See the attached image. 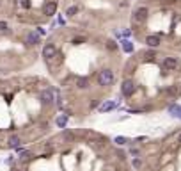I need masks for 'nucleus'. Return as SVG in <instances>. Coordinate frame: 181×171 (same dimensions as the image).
Returning a JSON list of instances; mask_svg holds the SVG:
<instances>
[{"label": "nucleus", "instance_id": "1", "mask_svg": "<svg viewBox=\"0 0 181 171\" xmlns=\"http://www.w3.org/2000/svg\"><path fill=\"white\" fill-rule=\"evenodd\" d=\"M98 84L103 86V87L112 86L114 84V73H112V70H101L100 73H98Z\"/></svg>", "mask_w": 181, "mask_h": 171}, {"label": "nucleus", "instance_id": "2", "mask_svg": "<svg viewBox=\"0 0 181 171\" xmlns=\"http://www.w3.org/2000/svg\"><path fill=\"white\" fill-rule=\"evenodd\" d=\"M55 55H57V48H55V45L48 43V45L43 48V57H44L46 61H50V59H53Z\"/></svg>", "mask_w": 181, "mask_h": 171}, {"label": "nucleus", "instance_id": "3", "mask_svg": "<svg viewBox=\"0 0 181 171\" xmlns=\"http://www.w3.org/2000/svg\"><path fill=\"white\" fill-rule=\"evenodd\" d=\"M135 89H137V84H135L133 80H126V82L122 84V95L124 96H131L135 93Z\"/></svg>", "mask_w": 181, "mask_h": 171}, {"label": "nucleus", "instance_id": "4", "mask_svg": "<svg viewBox=\"0 0 181 171\" xmlns=\"http://www.w3.org/2000/svg\"><path fill=\"white\" fill-rule=\"evenodd\" d=\"M39 98L44 105H52L53 103V91L52 89H44V91H41Z\"/></svg>", "mask_w": 181, "mask_h": 171}, {"label": "nucleus", "instance_id": "5", "mask_svg": "<svg viewBox=\"0 0 181 171\" xmlns=\"http://www.w3.org/2000/svg\"><path fill=\"white\" fill-rule=\"evenodd\" d=\"M178 66H179V61L176 57H165V61H163V68L165 70H176Z\"/></svg>", "mask_w": 181, "mask_h": 171}, {"label": "nucleus", "instance_id": "6", "mask_svg": "<svg viewBox=\"0 0 181 171\" xmlns=\"http://www.w3.org/2000/svg\"><path fill=\"white\" fill-rule=\"evenodd\" d=\"M147 14H149L147 7H139V9L135 11V16H133V18L137 20V21H144V20L147 18Z\"/></svg>", "mask_w": 181, "mask_h": 171}, {"label": "nucleus", "instance_id": "7", "mask_svg": "<svg viewBox=\"0 0 181 171\" xmlns=\"http://www.w3.org/2000/svg\"><path fill=\"white\" fill-rule=\"evenodd\" d=\"M146 43H147V46H151V48H156L158 45L161 43L160 36H156V34H153V36H147L146 38Z\"/></svg>", "mask_w": 181, "mask_h": 171}, {"label": "nucleus", "instance_id": "8", "mask_svg": "<svg viewBox=\"0 0 181 171\" xmlns=\"http://www.w3.org/2000/svg\"><path fill=\"white\" fill-rule=\"evenodd\" d=\"M44 14L46 16H53L55 14V11H57V4L55 2H48V4H44Z\"/></svg>", "mask_w": 181, "mask_h": 171}, {"label": "nucleus", "instance_id": "9", "mask_svg": "<svg viewBox=\"0 0 181 171\" xmlns=\"http://www.w3.org/2000/svg\"><path fill=\"white\" fill-rule=\"evenodd\" d=\"M117 105H119L117 102H105V103H101L100 111H101V112H108V111H112V109H116Z\"/></svg>", "mask_w": 181, "mask_h": 171}, {"label": "nucleus", "instance_id": "10", "mask_svg": "<svg viewBox=\"0 0 181 171\" xmlns=\"http://www.w3.org/2000/svg\"><path fill=\"white\" fill-rule=\"evenodd\" d=\"M27 43H29V45H38V43H39V36L34 34V32H29V34H27Z\"/></svg>", "mask_w": 181, "mask_h": 171}, {"label": "nucleus", "instance_id": "11", "mask_svg": "<svg viewBox=\"0 0 181 171\" xmlns=\"http://www.w3.org/2000/svg\"><path fill=\"white\" fill-rule=\"evenodd\" d=\"M55 123H57V127H59V128H64V127L68 125V114H60Z\"/></svg>", "mask_w": 181, "mask_h": 171}, {"label": "nucleus", "instance_id": "12", "mask_svg": "<svg viewBox=\"0 0 181 171\" xmlns=\"http://www.w3.org/2000/svg\"><path fill=\"white\" fill-rule=\"evenodd\" d=\"M121 43H122V50H124L126 54H131V52H133V43H131V41L124 39V41H121Z\"/></svg>", "mask_w": 181, "mask_h": 171}, {"label": "nucleus", "instance_id": "13", "mask_svg": "<svg viewBox=\"0 0 181 171\" xmlns=\"http://www.w3.org/2000/svg\"><path fill=\"white\" fill-rule=\"evenodd\" d=\"M169 112L172 114V116L181 118V107H179V105H170V107H169Z\"/></svg>", "mask_w": 181, "mask_h": 171}, {"label": "nucleus", "instance_id": "14", "mask_svg": "<svg viewBox=\"0 0 181 171\" xmlns=\"http://www.w3.org/2000/svg\"><path fill=\"white\" fill-rule=\"evenodd\" d=\"M169 95L178 98V96L181 95V87H179V86H172V87H169Z\"/></svg>", "mask_w": 181, "mask_h": 171}, {"label": "nucleus", "instance_id": "15", "mask_svg": "<svg viewBox=\"0 0 181 171\" xmlns=\"http://www.w3.org/2000/svg\"><path fill=\"white\" fill-rule=\"evenodd\" d=\"M9 146H11V148H18V146H20V137H18V135H13V137L9 139Z\"/></svg>", "mask_w": 181, "mask_h": 171}, {"label": "nucleus", "instance_id": "16", "mask_svg": "<svg viewBox=\"0 0 181 171\" xmlns=\"http://www.w3.org/2000/svg\"><path fill=\"white\" fill-rule=\"evenodd\" d=\"M87 84H89V80H87L85 77H80V78H77V86H78L80 89H85V87H87Z\"/></svg>", "mask_w": 181, "mask_h": 171}, {"label": "nucleus", "instance_id": "17", "mask_svg": "<svg viewBox=\"0 0 181 171\" xmlns=\"http://www.w3.org/2000/svg\"><path fill=\"white\" fill-rule=\"evenodd\" d=\"M77 13H78V7H77V5H71V7H69V9L66 11V14H68L69 18H71V16H75Z\"/></svg>", "mask_w": 181, "mask_h": 171}, {"label": "nucleus", "instance_id": "18", "mask_svg": "<svg viewBox=\"0 0 181 171\" xmlns=\"http://www.w3.org/2000/svg\"><path fill=\"white\" fill-rule=\"evenodd\" d=\"M116 143H117V144H126L128 139H126V137H116Z\"/></svg>", "mask_w": 181, "mask_h": 171}, {"label": "nucleus", "instance_id": "19", "mask_svg": "<svg viewBox=\"0 0 181 171\" xmlns=\"http://www.w3.org/2000/svg\"><path fill=\"white\" fill-rule=\"evenodd\" d=\"M83 41H85V38H75L73 39V45H82Z\"/></svg>", "mask_w": 181, "mask_h": 171}, {"label": "nucleus", "instance_id": "20", "mask_svg": "<svg viewBox=\"0 0 181 171\" xmlns=\"http://www.w3.org/2000/svg\"><path fill=\"white\" fill-rule=\"evenodd\" d=\"M21 5H23L25 9H29V7H30V0H21Z\"/></svg>", "mask_w": 181, "mask_h": 171}, {"label": "nucleus", "instance_id": "21", "mask_svg": "<svg viewBox=\"0 0 181 171\" xmlns=\"http://www.w3.org/2000/svg\"><path fill=\"white\" fill-rule=\"evenodd\" d=\"M0 30H7V23L5 21H0Z\"/></svg>", "mask_w": 181, "mask_h": 171}, {"label": "nucleus", "instance_id": "22", "mask_svg": "<svg viewBox=\"0 0 181 171\" xmlns=\"http://www.w3.org/2000/svg\"><path fill=\"white\" fill-rule=\"evenodd\" d=\"M29 157H30V153H29V152H21V159H23V160L29 159Z\"/></svg>", "mask_w": 181, "mask_h": 171}, {"label": "nucleus", "instance_id": "23", "mask_svg": "<svg viewBox=\"0 0 181 171\" xmlns=\"http://www.w3.org/2000/svg\"><path fill=\"white\" fill-rule=\"evenodd\" d=\"M108 48H112V50L116 48V45H114V41H108Z\"/></svg>", "mask_w": 181, "mask_h": 171}, {"label": "nucleus", "instance_id": "24", "mask_svg": "<svg viewBox=\"0 0 181 171\" xmlns=\"http://www.w3.org/2000/svg\"><path fill=\"white\" fill-rule=\"evenodd\" d=\"M178 143H179V144H181V134H179V137H178Z\"/></svg>", "mask_w": 181, "mask_h": 171}]
</instances>
